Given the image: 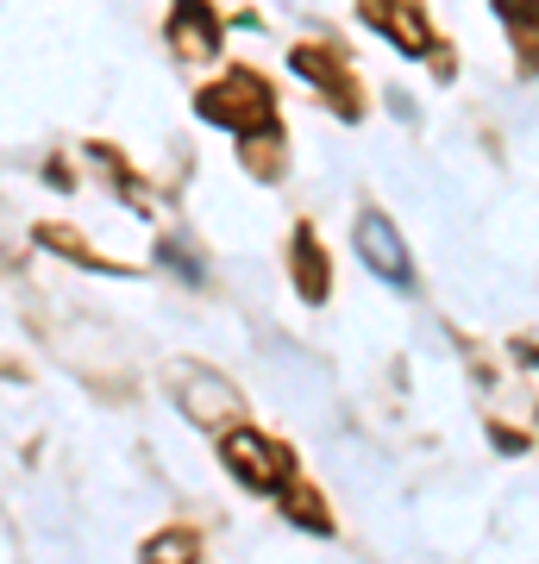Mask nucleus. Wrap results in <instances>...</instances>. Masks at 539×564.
<instances>
[{"label":"nucleus","mask_w":539,"mask_h":564,"mask_svg":"<svg viewBox=\"0 0 539 564\" xmlns=\"http://www.w3.org/2000/svg\"><path fill=\"white\" fill-rule=\"evenodd\" d=\"M195 113L226 126V132H239V139H270V132H277V88H270L258 69L233 63L220 82H207L195 95Z\"/></svg>","instance_id":"1"},{"label":"nucleus","mask_w":539,"mask_h":564,"mask_svg":"<svg viewBox=\"0 0 539 564\" xmlns=\"http://www.w3.org/2000/svg\"><path fill=\"white\" fill-rule=\"evenodd\" d=\"M220 458H226V470H233L245 489H258V496H282V489L295 484V452L277 445L270 433H258V426H226Z\"/></svg>","instance_id":"2"},{"label":"nucleus","mask_w":539,"mask_h":564,"mask_svg":"<svg viewBox=\"0 0 539 564\" xmlns=\"http://www.w3.org/2000/svg\"><path fill=\"white\" fill-rule=\"evenodd\" d=\"M170 395L195 426H214L226 433L233 421H245V395L226 383L220 370H201V364H170Z\"/></svg>","instance_id":"3"},{"label":"nucleus","mask_w":539,"mask_h":564,"mask_svg":"<svg viewBox=\"0 0 539 564\" xmlns=\"http://www.w3.org/2000/svg\"><path fill=\"white\" fill-rule=\"evenodd\" d=\"M358 13L370 32H382L396 44L401 57H440V76H452V57L440 51V32H433L420 0H358Z\"/></svg>","instance_id":"4"},{"label":"nucleus","mask_w":539,"mask_h":564,"mask_svg":"<svg viewBox=\"0 0 539 564\" xmlns=\"http://www.w3.org/2000/svg\"><path fill=\"white\" fill-rule=\"evenodd\" d=\"M289 63H295V76L314 88L320 101L333 107L339 120L358 126L364 120V88H358V69H345V57L333 51V44H295L289 51Z\"/></svg>","instance_id":"5"},{"label":"nucleus","mask_w":539,"mask_h":564,"mask_svg":"<svg viewBox=\"0 0 539 564\" xmlns=\"http://www.w3.org/2000/svg\"><path fill=\"white\" fill-rule=\"evenodd\" d=\"M352 245H358L364 270L389 289H414V258H408V239L396 232V220L382 214V207H358V220H352Z\"/></svg>","instance_id":"6"},{"label":"nucleus","mask_w":539,"mask_h":564,"mask_svg":"<svg viewBox=\"0 0 539 564\" xmlns=\"http://www.w3.org/2000/svg\"><path fill=\"white\" fill-rule=\"evenodd\" d=\"M220 13L207 7V0H170V20H163V44H170V57L182 63H214L220 57Z\"/></svg>","instance_id":"7"},{"label":"nucleus","mask_w":539,"mask_h":564,"mask_svg":"<svg viewBox=\"0 0 539 564\" xmlns=\"http://www.w3.org/2000/svg\"><path fill=\"white\" fill-rule=\"evenodd\" d=\"M289 258H295V295L320 307L326 295H333V276H326V245H320L314 226H295V245H289Z\"/></svg>","instance_id":"8"},{"label":"nucleus","mask_w":539,"mask_h":564,"mask_svg":"<svg viewBox=\"0 0 539 564\" xmlns=\"http://www.w3.org/2000/svg\"><path fill=\"white\" fill-rule=\"evenodd\" d=\"M502 13V32L515 44V57L527 76H539V0H496Z\"/></svg>","instance_id":"9"},{"label":"nucleus","mask_w":539,"mask_h":564,"mask_svg":"<svg viewBox=\"0 0 539 564\" xmlns=\"http://www.w3.org/2000/svg\"><path fill=\"white\" fill-rule=\"evenodd\" d=\"M39 245L44 251H63L69 263H82V270H95V276H132L126 263H114V258H100V251H88V245L69 232V226H39Z\"/></svg>","instance_id":"10"},{"label":"nucleus","mask_w":539,"mask_h":564,"mask_svg":"<svg viewBox=\"0 0 539 564\" xmlns=\"http://www.w3.org/2000/svg\"><path fill=\"white\" fill-rule=\"evenodd\" d=\"M139 564H201V540L188 527H170V533L139 545Z\"/></svg>","instance_id":"11"},{"label":"nucleus","mask_w":539,"mask_h":564,"mask_svg":"<svg viewBox=\"0 0 539 564\" xmlns=\"http://www.w3.org/2000/svg\"><path fill=\"white\" fill-rule=\"evenodd\" d=\"M277 502L289 508V521H295V527H314V533H333V521H326V502H320L314 489L289 484V489H282V496H277Z\"/></svg>","instance_id":"12"},{"label":"nucleus","mask_w":539,"mask_h":564,"mask_svg":"<svg viewBox=\"0 0 539 564\" xmlns=\"http://www.w3.org/2000/svg\"><path fill=\"white\" fill-rule=\"evenodd\" d=\"M158 258H163V263H176V276H182V282H201V263L188 258L182 245H158Z\"/></svg>","instance_id":"13"}]
</instances>
